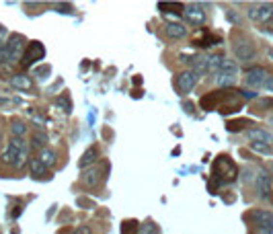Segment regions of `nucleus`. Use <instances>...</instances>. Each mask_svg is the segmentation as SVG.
I'll list each match as a JSON object with an SVG mask.
<instances>
[{"mask_svg":"<svg viewBox=\"0 0 273 234\" xmlns=\"http://www.w3.org/2000/svg\"><path fill=\"white\" fill-rule=\"evenodd\" d=\"M197 74H195L193 70H185L177 76V89L181 94H187V93H191L195 89V84H197Z\"/></svg>","mask_w":273,"mask_h":234,"instance_id":"nucleus-7","label":"nucleus"},{"mask_svg":"<svg viewBox=\"0 0 273 234\" xmlns=\"http://www.w3.org/2000/svg\"><path fill=\"white\" fill-rule=\"evenodd\" d=\"M39 160L44 162V167H46V169H52L54 164L58 162V154H56L54 150H49V148H44V150L39 152Z\"/></svg>","mask_w":273,"mask_h":234,"instance_id":"nucleus-18","label":"nucleus"},{"mask_svg":"<svg viewBox=\"0 0 273 234\" xmlns=\"http://www.w3.org/2000/svg\"><path fill=\"white\" fill-rule=\"evenodd\" d=\"M27 142L23 140V138H13L11 142H8L6 150L2 154V162L4 164H11L15 169H21L25 160H27Z\"/></svg>","mask_w":273,"mask_h":234,"instance_id":"nucleus-1","label":"nucleus"},{"mask_svg":"<svg viewBox=\"0 0 273 234\" xmlns=\"http://www.w3.org/2000/svg\"><path fill=\"white\" fill-rule=\"evenodd\" d=\"M193 72L197 76H203L210 72V56H195L193 58Z\"/></svg>","mask_w":273,"mask_h":234,"instance_id":"nucleus-15","label":"nucleus"},{"mask_svg":"<svg viewBox=\"0 0 273 234\" xmlns=\"http://www.w3.org/2000/svg\"><path fill=\"white\" fill-rule=\"evenodd\" d=\"M271 25H273V23H271Z\"/></svg>","mask_w":273,"mask_h":234,"instance_id":"nucleus-37","label":"nucleus"},{"mask_svg":"<svg viewBox=\"0 0 273 234\" xmlns=\"http://www.w3.org/2000/svg\"><path fill=\"white\" fill-rule=\"evenodd\" d=\"M249 16L257 23H265L269 19H273V2H261L249 8Z\"/></svg>","mask_w":273,"mask_h":234,"instance_id":"nucleus-6","label":"nucleus"},{"mask_svg":"<svg viewBox=\"0 0 273 234\" xmlns=\"http://www.w3.org/2000/svg\"><path fill=\"white\" fill-rule=\"evenodd\" d=\"M19 214H21V205H16V210H13V216L16 218V216H19Z\"/></svg>","mask_w":273,"mask_h":234,"instance_id":"nucleus-35","label":"nucleus"},{"mask_svg":"<svg viewBox=\"0 0 273 234\" xmlns=\"http://www.w3.org/2000/svg\"><path fill=\"white\" fill-rule=\"evenodd\" d=\"M263 89H265L267 93H273V74H267L265 82H263Z\"/></svg>","mask_w":273,"mask_h":234,"instance_id":"nucleus-28","label":"nucleus"},{"mask_svg":"<svg viewBox=\"0 0 273 234\" xmlns=\"http://www.w3.org/2000/svg\"><path fill=\"white\" fill-rule=\"evenodd\" d=\"M11 84L19 91H31V78L25 76V74H15L11 78Z\"/></svg>","mask_w":273,"mask_h":234,"instance_id":"nucleus-17","label":"nucleus"},{"mask_svg":"<svg viewBox=\"0 0 273 234\" xmlns=\"http://www.w3.org/2000/svg\"><path fill=\"white\" fill-rule=\"evenodd\" d=\"M29 169H31V175H35V177H39V175H46V167H44V162H41L39 158H33L31 160V164H29Z\"/></svg>","mask_w":273,"mask_h":234,"instance_id":"nucleus-22","label":"nucleus"},{"mask_svg":"<svg viewBox=\"0 0 273 234\" xmlns=\"http://www.w3.org/2000/svg\"><path fill=\"white\" fill-rule=\"evenodd\" d=\"M46 142H47V134H44V132H35V134L31 136V146H35V148L44 150Z\"/></svg>","mask_w":273,"mask_h":234,"instance_id":"nucleus-21","label":"nucleus"},{"mask_svg":"<svg viewBox=\"0 0 273 234\" xmlns=\"http://www.w3.org/2000/svg\"><path fill=\"white\" fill-rule=\"evenodd\" d=\"M214 179L216 185H224V183H232L236 179V164L228 158V156H218L214 160Z\"/></svg>","mask_w":273,"mask_h":234,"instance_id":"nucleus-3","label":"nucleus"},{"mask_svg":"<svg viewBox=\"0 0 273 234\" xmlns=\"http://www.w3.org/2000/svg\"><path fill=\"white\" fill-rule=\"evenodd\" d=\"M0 74H4V76H15V74H13V70H11V66H8L6 62L0 64Z\"/></svg>","mask_w":273,"mask_h":234,"instance_id":"nucleus-29","label":"nucleus"},{"mask_svg":"<svg viewBox=\"0 0 273 234\" xmlns=\"http://www.w3.org/2000/svg\"><path fill=\"white\" fill-rule=\"evenodd\" d=\"M74 234H92V230H91L89 226H80V228H78V230H76Z\"/></svg>","mask_w":273,"mask_h":234,"instance_id":"nucleus-33","label":"nucleus"},{"mask_svg":"<svg viewBox=\"0 0 273 234\" xmlns=\"http://www.w3.org/2000/svg\"><path fill=\"white\" fill-rule=\"evenodd\" d=\"M165 31H167V35L170 39H183L187 35V27L183 23H167Z\"/></svg>","mask_w":273,"mask_h":234,"instance_id":"nucleus-13","label":"nucleus"},{"mask_svg":"<svg viewBox=\"0 0 273 234\" xmlns=\"http://www.w3.org/2000/svg\"><path fill=\"white\" fill-rule=\"evenodd\" d=\"M246 136H249L251 142H261V144H269L271 142V136L265 132V129H259V127H253L246 132Z\"/></svg>","mask_w":273,"mask_h":234,"instance_id":"nucleus-16","label":"nucleus"},{"mask_svg":"<svg viewBox=\"0 0 273 234\" xmlns=\"http://www.w3.org/2000/svg\"><path fill=\"white\" fill-rule=\"evenodd\" d=\"M238 93H241L244 99H255V97H257V94H255L253 91H238Z\"/></svg>","mask_w":273,"mask_h":234,"instance_id":"nucleus-31","label":"nucleus"},{"mask_svg":"<svg viewBox=\"0 0 273 234\" xmlns=\"http://www.w3.org/2000/svg\"><path fill=\"white\" fill-rule=\"evenodd\" d=\"M255 185H257L259 197L267 199V197L271 195V177L265 175V172H259V175H257V181H255Z\"/></svg>","mask_w":273,"mask_h":234,"instance_id":"nucleus-11","label":"nucleus"},{"mask_svg":"<svg viewBox=\"0 0 273 234\" xmlns=\"http://www.w3.org/2000/svg\"><path fill=\"white\" fill-rule=\"evenodd\" d=\"M269 171H271V172H273V162H269Z\"/></svg>","mask_w":273,"mask_h":234,"instance_id":"nucleus-36","label":"nucleus"},{"mask_svg":"<svg viewBox=\"0 0 273 234\" xmlns=\"http://www.w3.org/2000/svg\"><path fill=\"white\" fill-rule=\"evenodd\" d=\"M265 78H267V72L263 70L261 66H255V68H249L244 74V82L253 86V89H257V86H263V82H265Z\"/></svg>","mask_w":273,"mask_h":234,"instance_id":"nucleus-9","label":"nucleus"},{"mask_svg":"<svg viewBox=\"0 0 273 234\" xmlns=\"http://www.w3.org/2000/svg\"><path fill=\"white\" fill-rule=\"evenodd\" d=\"M11 132L15 134V138H23L27 134V125L23 124V121H13L11 124Z\"/></svg>","mask_w":273,"mask_h":234,"instance_id":"nucleus-24","label":"nucleus"},{"mask_svg":"<svg viewBox=\"0 0 273 234\" xmlns=\"http://www.w3.org/2000/svg\"><path fill=\"white\" fill-rule=\"evenodd\" d=\"M25 49H27V39L19 35V33H15V35H11L8 41L4 43V49H2V54H0V64L2 62H6V64L19 62L25 56Z\"/></svg>","mask_w":273,"mask_h":234,"instance_id":"nucleus-2","label":"nucleus"},{"mask_svg":"<svg viewBox=\"0 0 273 234\" xmlns=\"http://www.w3.org/2000/svg\"><path fill=\"white\" fill-rule=\"evenodd\" d=\"M236 76H238V66L232 62V60H224V64H222L220 72L214 76V80H216L218 86L228 89V86H232L236 82Z\"/></svg>","mask_w":273,"mask_h":234,"instance_id":"nucleus-4","label":"nucleus"},{"mask_svg":"<svg viewBox=\"0 0 273 234\" xmlns=\"http://www.w3.org/2000/svg\"><path fill=\"white\" fill-rule=\"evenodd\" d=\"M271 232H273V226H259L257 234H271Z\"/></svg>","mask_w":273,"mask_h":234,"instance_id":"nucleus-32","label":"nucleus"},{"mask_svg":"<svg viewBox=\"0 0 273 234\" xmlns=\"http://www.w3.org/2000/svg\"><path fill=\"white\" fill-rule=\"evenodd\" d=\"M60 8H62L60 13H72V6L70 4H60Z\"/></svg>","mask_w":273,"mask_h":234,"instance_id":"nucleus-34","label":"nucleus"},{"mask_svg":"<svg viewBox=\"0 0 273 234\" xmlns=\"http://www.w3.org/2000/svg\"><path fill=\"white\" fill-rule=\"evenodd\" d=\"M234 56H236V60H241V62H249V60L255 58V46L246 39L236 41L234 43Z\"/></svg>","mask_w":273,"mask_h":234,"instance_id":"nucleus-8","label":"nucleus"},{"mask_svg":"<svg viewBox=\"0 0 273 234\" xmlns=\"http://www.w3.org/2000/svg\"><path fill=\"white\" fill-rule=\"evenodd\" d=\"M183 15H185V21L191 23V25H203V23H206V13H203L199 6H195V4L187 6L183 11Z\"/></svg>","mask_w":273,"mask_h":234,"instance_id":"nucleus-10","label":"nucleus"},{"mask_svg":"<svg viewBox=\"0 0 273 234\" xmlns=\"http://www.w3.org/2000/svg\"><path fill=\"white\" fill-rule=\"evenodd\" d=\"M82 181H84V183H87L89 187H95V185L99 183V171H97V169L87 171V172L82 175Z\"/></svg>","mask_w":273,"mask_h":234,"instance_id":"nucleus-20","label":"nucleus"},{"mask_svg":"<svg viewBox=\"0 0 273 234\" xmlns=\"http://www.w3.org/2000/svg\"><path fill=\"white\" fill-rule=\"evenodd\" d=\"M58 105H60V107H64V111H66V113H70V111H72L70 99H68V97H60V99H58Z\"/></svg>","mask_w":273,"mask_h":234,"instance_id":"nucleus-27","label":"nucleus"},{"mask_svg":"<svg viewBox=\"0 0 273 234\" xmlns=\"http://www.w3.org/2000/svg\"><path fill=\"white\" fill-rule=\"evenodd\" d=\"M46 56V47H44V43L41 41H31L29 46H27V51H25V56H23V66L27 68L31 64H35L39 62V60H44Z\"/></svg>","mask_w":273,"mask_h":234,"instance_id":"nucleus-5","label":"nucleus"},{"mask_svg":"<svg viewBox=\"0 0 273 234\" xmlns=\"http://www.w3.org/2000/svg\"><path fill=\"white\" fill-rule=\"evenodd\" d=\"M158 226L154 222H144L140 224V228H138V234H158Z\"/></svg>","mask_w":273,"mask_h":234,"instance_id":"nucleus-25","label":"nucleus"},{"mask_svg":"<svg viewBox=\"0 0 273 234\" xmlns=\"http://www.w3.org/2000/svg\"><path fill=\"white\" fill-rule=\"evenodd\" d=\"M4 35H6V29L2 27V25H0V54H2V49H4V46H2V39H4Z\"/></svg>","mask_w":273,"mask_h":234,"instance_id":"nucleus-30","label":"nucleus"},{"mask_svg":"<svg viewBox=\"0 0 273 234\" xmlns=\"http://www.w3.org/2000/svg\"><path fill=\"white\" fill-rule=\"evenodd\" d=\"M251 220L257 224V226H273V216L265 210H255L251 212Z\"/></svg>","mask_w":273,"mask_h":234,"instance_id":"nucleus-14","label":"nucleus"},{"mask_svg":"<svg viewBox=\"0 0 273 234\" xmlns=\"http://www.w3.org/2000/svg\"><path fill=\"white\" fill-rule=\"evenodd\" d=\"M97 158H99V148H97V146H91V148H87V150H84V154L80 156L78 167L80 169H89L92 162H97Z\"/></svg>","mask_w":273,"mask_h":234,"instance_id":"nucleus-12","label":"nucleus"},{"mask_svg":"<svg viewBox=\"0 0 273 234\" xmlns=\"http://www.w3.org/2000/svg\"><path fill=\"white\" fill-rule=\"evenodd\" d=\"M160 13H173V15H181L185 11V6L181 2H158Z\"/></svg>","mask_w":273,"mask_h":234,"instance_id":"nucleus-19","label":"nucleus"},{"mask_svg":"<svg viewBox=\"0 0 273 234\" xmlns=\"http://www.w3.org/2000/svg\"><path fill=\"white\" fill-rule=\"evenodd\" d=\"M251 148L255 152H261V154H271V146L269 144H261V142H251Z\"/></svg>","mask_w":273,"mask_h":234,"instance_id":"nucleus-26","label":"nucleus"},{"mask_svg":"<svg viewBox=\"0 0 273 234\" xmlns=\"http://www.w3.org/2000/svg\"><path fill=\"white\" fill-rule=\"evenodd\" d=\"M222 64H224V58H222L220 54L210 56V72H212V74H218L220 68H222Z\"/></svg>","mask_w":273,"mask_h":234,"instance_id":"nucleus-23","label":"nucleus"}]
</instances>
